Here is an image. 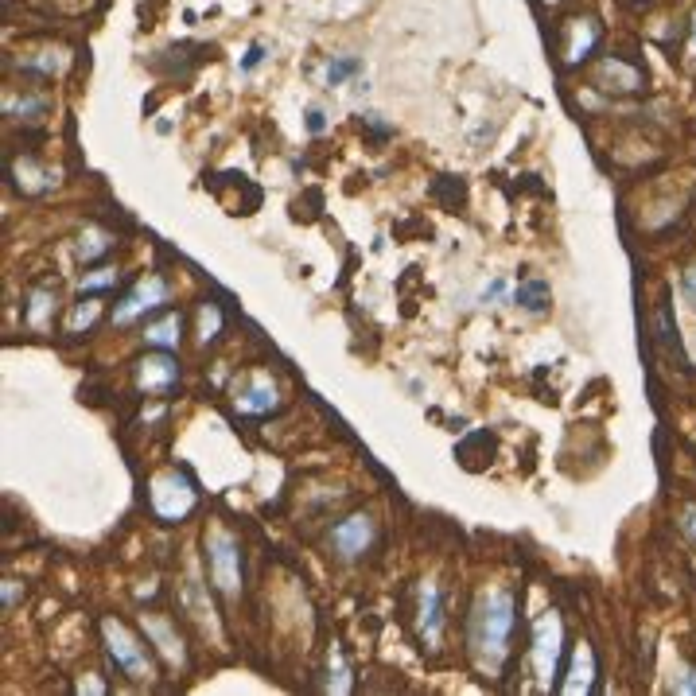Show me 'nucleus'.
Here are the masks:
<instances>
[{
  "label": "nucleus",
  "mask_w": 696,
  "mask_h": 696,
  "mask_svg": "<svg viewBox=\"0 0 696 696\" xmlns=\"http://www.w3.org/2000/svg\"><path fill=\"white\" fill-rule=\"evenodd\" d=\"M514 615H518V599L506 588H490L479 595L475 611H471V658L479 662L483 673H498L502 662L510 658V638H514Z\"/></svg>",
  "instance_id": "nucleus-1"
},
{
  "label": "nucleus",
  "mask_w": 696,
  "mask_h": 696,
  "mask_svg": "<svg viewBox=\"0 0 696 696\" xmlns=\"http://www.w3.org/2000/svg\"><path fill=\"white\" fill-rule=\"evenodd\" d=\"M148 506H152V514L164 525H179L199 506V490H195V483L183 471H160V475H152Z\"/></svg>",
  "instance_id": "nucleus-2"
},
{
  "label": "nucleus",
  "mask_w": 696,
  "mask_h": 696,
  "mask_svg": "<svg viewBox=\"0 0 696 696\" xmlns=\"http://www.w3.org/2000/svg\"><path fill=\"white\" fill-rule=\"evenodd\" d=\"M102 638H105V650H109V658L117 662V669L129 677V681H152L156 677V665H152V654H148V646L140 642L133 630L125 627V623H117V619H102Z\"/></svg>",
  "instance_id": "nucleus-3"
},
{
  "label": "nucleus",
  "mask_w": 696,
  "mask_h": 696,
  "mask_svg": "<svg viewBox=\"0 0 696 696\" xmlns=\"http://www.w3.org/2000/svg\"><path fill=\"white\" fill-rule=\"evenodd\" d=\"M207 568L214 588L226 595V599H238L242 595V545L234 533L226 529H210L207 533Z\"/></svg>",
  "instance_id": "nucleus-4"
},
{
  "label": "nucleus",
  "mask_w": 696,
  "mask_h": 696,
  "mask_svg": "<svg viewBox=\"0 0 696 696\" xmlns=\"http://www.w3.org/2000/svg\"><path fill=\"white\" fill-rule=\"evenodd\" d=\"M560 654H564V623H560L557 611H549V615H541L533 623V650H529V662H533V673H537L541 689H553Z\"/></svg>",
  "instance_id": "nucleus-5"
},
{
  "label": "nucleus",
  "mask_w": 696,
  "mask_h": 696,
  "mask_svg": "<svg viewBox=\"0 0 696 696\" xmlns=\"http://www.w3.org/2000/svg\"><path fill=\"white\" fill-rule=\"evenodd\" d=\"M172 300V288H168V280L164 277H144L137 280V288L117 304V312H113V323L117 327H129V323H137L144 315L160 312L164 304Z\"/></svg>",
  "instance_id": "nucleus-6"
},
{
  "label": "nucleus",
  "mask_w": 696,
  "mask_h": 696,
  "mask_svg": "<svg viewBox=\"0 0 696 696\" xmlns=\"http://www.w3.org/2000/svg\"><path fill=\"white\" fill-rule=\"evenodd\" d=\"M374 537H378V525H374L370 514H350L347 522L335 525L331 549L339 553V560H362L374 549Z\"/></svg>",
  "instance_id": "nucleus-7"
},
{
  "label": "nucleus",
  "mask_w": 696,
  "mask_h": 696,
  "mask_svg": "<svg viewBox=\"0 0 696 696\" xmlns=\"http://www.w3.org/2000/svg\"><path fill=\"white\" fill-rule=\"evenodd\" d=\"M175 385H179V362H175L168 350H156V354H144L137 362V389L148 397H168Z\"/></svg>",
  "instance_id": "nucleus-8"
},
{
  "label": "nucleus",
  "mask_w": 696,
  "mask_h": 696,
  "mask_svg": "<svg viewBox=\"0 0 696 696\" xmlns=\"http://www.w3.org/2000/svg\"><path fill=\"white\" fill-rule=\"evenodd\" d=\"M595 43H599V20L595 16H572V20L560 24V59H564V67L584 63L595 51Z\"/></svg>",
  "instance_id": "nucleus-9"
},
{
  "label": "nucleus",
  "mask_w": 696,
  "mask_h": 696,
  "mask_svg": "<svg viewBox=\"0 0 696 696\" xmlns=\"http://www.w3.org/2000/svg\"><path fill=\"white\" fill-rule=\"evenodd\" d=\"M234 405H238V413H249V417H265V413H273V409L280 405L277 382H273L269 374H253V378L238 389Z\"/></svg>",
  "instance_id": "nucleus-10"
},
{
  "label": "nucleus",
  "mask_w": 696,
  "mask_h": 696,
  "mask_svg": "<svg viewBox=\"0 0 696 696\" xmlns=\"http://www.w3.org/2000/svg\"><path fill=\"white\" fill-rule=\"evenodd\" d=\"M417 634H420V642H424V650H436L440 638H444V603H440L436 584H424V588H420Z\"/></svg>",
  "instance_id": "nucleus-11"
},
{
  "label": "nucleus",
  "mask_w": 696,
  "mask_h": 696,
  "mask_svg": "<svg viewBox=\"0 0 696 696\" xmlns=\"http://www.w3.org/2000/svg\"><path fill=\"white\" fill-rule=\"evenodd\" d=\"M592 82L599 90H607V94H634V90H642V70L627 63V59H603L599 67H595Z\"/></svg>",
  "instance_id": "nucleus-12"
},
{
  "label": "nucleus",
  "mask_w": 696,
  "mask_h": 696,
  "mask_svg": "<svg viewBox=\"0 0 696 696\" xmlns=\"http://www.w3.org/2000/svg\"><path fill=\"white\" fill-rule=\"evenodd\" d=\"M144 634H148V642H156V650L168 658L172 665H187V654H183V642H179V634L168 619H160V615H144Z\"/></svg>",
  "instance_id": "nucleus-13"
},
{
  "label": "nucleus",
  "mask_w": 696,
  "mask_h": 696,
  "mask_svg": "<svg viewBox=\"0 0 696 696\" xmlns=\"http://www.w3.org/2000/svg\"><path fill=\"white\" fill-rule=\"evenodd\" d=\"M592 689H595V654L588 642H580L576 654H572V669H568V681L560 685V693L580 696V693H592Z\"/></svg>",
  "instance_id": "nucleus-14"
},
{
  "label": "nucleus",
  "mask_w": 696,
  "mask_h": 696,
  "mask_svg": "<svg viewBox=\"0 0 696 696\" xmlns=\"http://www.w3.org/2000/svg\"><path fill=\"white\" fill-rule=\"evenodd\" d=\"M47 109H51V98L47 94H12L8 90V98H4V113L12 117V121H43L47 117Z\"/></svg>",
  "instance_id": "nucleus-15"
},
{
  "label": "nucleus",
  "mask_w": 696,
  "mask_h": 696,
  "mask_svg": "<svg viewBox=\"0 0 696 696\" xmlns=\"http://www.w3.org/2000/svg\"><path fill=\"white\" fill-rule=\"evenodd\" d=\"M179 339H183V315L179 312H168L160 323H152V327L144 331V343L152 350H175L179 347Z\"/></svg>",
  "instance_id": "nucleus-16"
},
{
  "label": "nucleus",
  "mask_w": 696,
  "mask_h": 696,
  "mask_svg": "<svg viewBox=\"0 0 696 696\" xmlns=\"http://www.w3.org/2000/svg\"><path fill=\"white\" fill-rule=\"evenodd\" d=\"M55 304H59V296H55V288H35L32 296H28V327H47V319L55 312Z\"/></svg>",
  "instance_id": "nucleus-17"
},
{
  "label": "nucleus",
  "mask_w": 696,
  "mask_h": 696,
  "mask_svg": "<svg viewBox=\"0 0 696 696\" xmlns=\"http://www.w3.org/2000/svg\"><path fill=\"white\" fill-rule=\"evenodd\" d=\"M16 183H20V191L39 195V191L55 187V175L47 172V168H39V164H32V160H24V164H16Z\"/></svg>",
  "instance_id": "nucleus-18"
},
{
  "label": "nucleus",
  "mask_w": 696,
  "mask_h": 696,
  "mask_svg": "<svg viewBox=\"0 0 696 696\" xmlns=\"http://www.w3.org/2000/svg\"><path fill=\"white\" fill-rule=\"evenodd\" d=\"M518 304H522L525 312L541 315L549 308V284L545 280H525L522 288H518Z\"/></svg>",
  "instance_id": "nucleus-19"
},
{
  "label": "nucleus",
  "mask_w": 696,
  "mask_h": 696,
  "mask_svg": "<svg viewBox=\"0 0 696 696\" xmlns=\"http://www.w3.org/2000/svg\"><path fill=\"white\" fill-rule=\"evenodd\" d=\"M113 245L117 242H113L109 234H102V230H86V234H82V245H78V257L90 265V261H98L102 253H109Z\"/></svg>",
  "instance_id": "nucleus-20"
},
{
  "label": "nucleus",
  "mask_w": 696,
  "mask_h": 696,
  "mask_svg": "<svg viewBox=\"0 0 696 696\" xmlns=\"http://www.w3.org/2000/svg\"><path fill=\"white\" fill-rule=\"evenodd\" d=\"M67 51H35L32 59H24V70H35V74H59L67 67Z\"/></svg>",
  "instance_id": "nucleus-21"
},
{
  "label": "nucleus",
  "mask_w": 696,
  "mask_h": 696,
  "mask_svg": "<svg viewBox=\"0 0 696 696\" xmlns=\"http://www.w3.org/2000/svg\"><path fill=\"white\" fill-rule=\"evenodd\" d=\"M358 70H362L358 59H327V67H323V82H327V86H343V82L354 78Z\"/></svg>",
  "instance_id": "nucleus-22"
},
{
  "label": "nucleus",
  "mask_w": 696,
  "mask_h": 696,
  "mask_svg": "<svg viewBox=\"0 0 696 696\" xmlns=\"http://www.w3.org/2000/svg\"><path fill=\"white\" fill-rule=\"evenodd\" d=\"M117 280H121L117 269H94V273L82 277V292H105V288H113Z\"/></svg>",
  "instance_id": "nucleus-23"
},
{
  "label": "nucleus",
  "mask_w": 696,
  "mask_h": 696,
  "mask_svg": "<svg viewBox=\"0 0 696 696\" xmlns=\"http://www.w3.org/2000/svg\"><path fill=\"white\" fill-rule=\"evenodd\" d=\"M98 312H102V304H98V300H86V304H78V308H74V315H70V331H82V327H90V323L98 319Z\"/></svg>",
  "instance_id": "nucleus-24"
},
{
  "label": "nucleus",
  "mask_w": 696,
  "mask_h": 696,
  "mask_svg": "<svg viewBox=\"0 0 696 696\" xmlns=\"http://www.w3.org/2000/svg\"><path fill=\"white\" fill-rule=\"evenodd\" d=\"M218 327H222V315H218V308H203V343H210V339L218 335Z\"/></svg>",
  "instance_id": "nucleus-25"
},
{
  "label": "nucleus",
  "mask_w": 696,
  "mask_h": 696,
  "mask_svg": "<svg viewBox=\"0 0 696 696\" xmlns=\"http://www.w3.org/2000/svg\"><path fill=\"white\" fill-rule=\"evenodd\" d=\"M261 63H265V43H253L249 55L242 59V70H253V67H261Z\"/></svg>",
  "instance_id": "nucleus-26"
},
{
  "label": "nucleus",
  "mask_w": 696,
  "mask_h": 696,
  "mask_svg": "<svg viewBox=\"0 0 696 696\" xmlns=\"http://www.w3.org/2000/svg\"><path fill=\"white\" fill-rule=\"evenodd\" d=\"M16 599H20V584L16 580H4V611H12Z\"/></svg>",
  "instance_id": "nucleus-27"
},
{
  "label": "nucleus",
  "mask_w": 696,
  "mask_h": 696,
  "mask_svg": "<svg viewBox=\"0 0 696 696\" xmlns=\"http://www.w3.org/2000/svg\"><path fill=\"white\" fill-rule=\"evenodd\" d=\"M681 525H685V533H689V537H696V506H689V510H685Z\"/></svg>",
  "instance_id": "nucleus-28"
},
{
  "label": "nucleus",
  "mask_w": 696,
  "mask_h": 696,
  "mask_svg": "<svg viewBox=\"0 0 696 696\" xmlns=\"http://www.w3.org/2000/svg\"><path fill=\"white\" fill-rule=\"evenodd\" d=\"M677 693H696V669H689V673H685V681L677 685Z\"/></svg>",
  "instance_id": "nucleus-29"
},
{
  "label": "nucleus",
  "mask_w": 696,
  "mask_h": 696,
  "mask_svg": "<svg viewBox=\"0 0 696 696\" xmlns=\"http://www.w3.org/2000/svg\"><path fill=\"white\" fill-rule=\"evenodd\" d=\"M308 129H312V133H323V113H319V109L308 113Z\"/></svg>",
  "instance_id": "nucleus-30"
},
{
  "label": "nucleus",
  "mask_w": 696,
  "mask_h": 696,
  "mask_svg": "<svg viewBox=\"0 0 696 696\" xmlns=\"http://www.w3.org/2000/svg\"><path fill=\"white\" fill-rule=\"evenodd\" d=\"M685 292H689V300L696 304V269L689 273V277H685Z\"/></svg>",
  "instance_id": "nucleus-31"
},
{
  "label": "nucleus",
  "mask_w": 696,
  "mask_h": 696,
  "mask_svg": "<svg viewBox=\"0 0 696 696\" xmlns=\"http://www.w3.org/2000/svg\"><path fill=\"white\" fill-rule=\"evenodd\" d=\"M541 4H549V8H553V4H560V0H541Z\"/></svg>",
  "instance_id": "nucleus-32"
},
{
  "label": "nucleus",
  "mask_w": 696,
  "mask_h": 696,
  "mask_svg": "<svg viewBox=\"0 0 696 696\" xmlns=\"http://www.w3.org/2000/svg\"><path fill=\"white\" fill-rule=\"evenodd\" d=\"M693 51H696V39H693Z\"/></svg>",
  "instance_id": "nucleus-33"
}]
</instances>
